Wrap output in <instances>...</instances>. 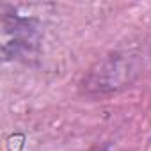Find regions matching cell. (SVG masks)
Returning a JSON list of instances; mask_svg holds the SVG:
<instances>
[{
	"label": "cell",
	"instance_id": "cell-1",
	"mask_svg": "<svg viewBox=\"0 0 151 151\" xmlns=\"http://www.w3.org/2000/svg\"><path fill=\"white\" fill-rule=\"evenodd\" d=\"M144 53L135 48L114 50L100 59L80 82V89L87 96H107L130 87L144 69Z\"/></svg>",
	"mask_w": 151,
	"mask_h": 151
},
{
	"label": "cell",
	"instance_id": "cell-2",
	"mask_svg": "<svg viewBox=\"0 0 151 151\" xmlns=\"http://www.w3.org/2000/svg\"><path fill=\"white\" fill-rule=\"evenodd\" d=\"M41 39V25L36 18L18 13L14 7L2 9V55L14 60L30 53Z\"/></svg>",
	"mask_w": 151,
	"mask_h": 151
}]
</instances>
